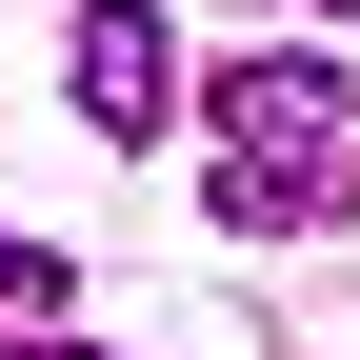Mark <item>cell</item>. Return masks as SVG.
Wrapping results in <instances>:
<instances>
[{
  "instance_id": "5",
  "label": "cell",
  "mask_w": 360,
  "mask_h": 360,
  "mask_svg": "<svg viewBox=\"0 0 360 360\" xmlns=\"http://www.w3.org/2000/svg\"><path fill=\"white\" fill-rule=\"evenodd\" d=\"M0 360H101V340H40V321H0Z\"/></svg>"
},
{
  "instance_id": "4",
  "label": "cell",
  "mask_w": 360,
  "mask_h": 360,
  "mask_svg": "<svg viewBox=\"0 0 360 360\" xmlns=\"http://www.w3.org/2000/svg\"><path fill=\"white\" fill-rule=\"evenodd\" d=\"M0 321H60V260L40 240H0Z\"/></svg>"
},
{
  "instance_id": "1",
  "label": "cell",
  "mask_w": 360,
  "mask_h": 360,
  "mask_svg": "<svg viewBox=\"0 0 360 360\" xmlns=\"http://www.w3.org/2000/svg\"><path fill=\"white\" fill-rule=\"evenodd\" d=\"M60 80H80V141H120V160L200 120V101H180V20H160V0H80V40H60Z\"/></svg>"
},
{
  "instance_id": "2",
  "label": "cell",
  "mask_w": 360,
  "mask_h": 360,
  "mask_svg": "<svg viewBox=\"0 0 360 360\" xmlns=\"http://www.w3.org/2000/svg\"><path fill=\"white\" fill-rule=\"evenodd\" d=\"M200 120H220V160H340V60H321V40H260V60H220L200 80Z\"/></svg>"
},
{
  "instance_id": "3",
  "label": "cell",
  "mask_w": 360,
  "mask_h": 360,
  "mask_svg": "<svg viewBox=\"0 0 360 360\" xmlns=\"http://www.w3.org/2000/svg\"><path fill=\"white\" fill-rule=\"evenodd\" d=\"M200 200L240 220V240H300V220H360V141H340V160H200Z\"/></svg>"
}]
</instances>
